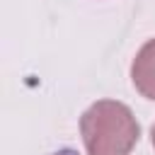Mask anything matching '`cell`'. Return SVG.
<instances>
[{
  "label": "cell",
  "mask_w": 155,
  "mask_h": 155,
  "mask_svg": "<svg viewBox=\"0 0 155 155\" xmlns=\"http://www.w3.org/2000/svg\"><path fill=\"white\" fill-rule=\"evenodd\" d=\"M80 136L87 155H131L140 138V124L119 99H97L80 116Z\"/></svg>",
  "instance_id": "6da1fadb"
},
{
  "label": "cell",
  "mask_w": 155,
  "mask_h": 155,
  "mask_svg": "<svg viewBox=\"0 0 155 155\" xmlns=\"http://www.w3.org/2000/svg\"><path fill=\"white\" fill-rule=\"evenodd\" d=\"M131 82L140 97L155 102V39L145 41L138 48L131 63Z\"/></svg>",
  "instance_id": "7a4b0ae2"
},
{
  "label": "cell",
  "mask_w": 155,
  "mask_h": 155,
  "mask_svg": "<svg viewBox=\"0 0 155 155\" xmlns=\"http://www.w3.org/2000/svg\"><path fill=\"white\" fill-rule=\"evenodd\" d=\"M150 136H153V148H155V124H153V131H150Z\"/></svg>",
  "instance_id": "3957f363"
}]
</instances>
